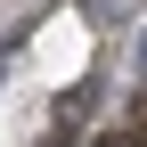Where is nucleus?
<instances>
[{
  "label": "nucleus",
  "mask_w": 147,
  "mask_h": 147,
  "mask_svg": "<svg viewBox=\"0 0 147 147\" xmlns=\"http://www.w3.org/2000/svg\"><path fill=\"white\" fill-rule=\"evenodd\" d=\"M98 147H147V139H98Z\"/></svg>",
  "instance_id": "obj_1"
},
{
  "label": "nucleus",
  "mask_w": 147,
  "mask_h": 147,
  "mask_svg": "<svg viewBox=\"0 0 147 147\" xmlns=\"http://www.w3.org/2000/svg\"><path fill=\"white\" fill-rule=\"evenodd\" d=\"M139 74H147V41H139Z\"/></svg>",
  "instance_id": "obj_2"
}]
</instances>
